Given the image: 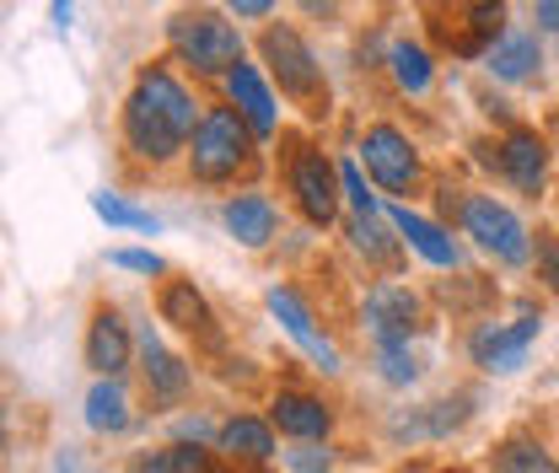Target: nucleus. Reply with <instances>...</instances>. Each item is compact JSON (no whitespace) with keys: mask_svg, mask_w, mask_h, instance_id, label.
I'll return each instance as SVG.
<instances>
[{"mask_svg":"<svg viewBox=\"0 0 559 473\" xmlns=\"http://www.w3.org/2000/svg\"><path fill=\"white\" fill-rule=\"evenodd\" d=\"M205 119V103L189 92V81L167 60H151L135 70L130 92H124V114H119V135L124 151L145 167H167L173 156H189V140Z\"/></svg>","mask_w":559,"mask_h":473,"instance_id":"f257e3e1","label":"nucleus"},{"mask_svg":"<svg viewBox=\"0 0 559 473\" xmlns=\"http://www.w3.org/2000/svg\"><path fill=\"white\" fill-rule=\"evenodd\" d=\"M259 173V135L231 103H205V119L189 140V178L194 184H237Z\"/></svg>","mask_w":559,"mask_h":473,"instance_id":"f03ea898","label":"nucleus"},{"mask_svg":"<svg viewBox=\"0 0 559 473\" xmlns=\"http://www.w3.org/2000/svg\"><path fill=\"white\" fill-rule=\"evenodd\" d=\"M259 60L280 86V97H290L307 119H329V75L318 66L312 44L301 38V27L290 22H264L259 33Z\"/></svg>","mask_w":559,"mask_h":473,"instance_id":"7ed1b4c3","label":"nucleus"},{"mask_svg":"<svg viewBox=\"0 0 559 473\" xmlns=\"http://www.w3.org/2000/svg\"><path fill=\"white\" fill-rule=\"evenodd\" d=\"M167 49L178 55V66H189L194 75L221 81L226 70L242 60V33L215 5H183V11L167 16Z\"/></svg>","mask_w":559,"mask_h":473,"instance_id":"20e7f679","label":"nucleus"},{"mask_svg":"<svg viewBox=\"0 0 559 473\" xmlns=\"http://www.w3.org/2000/svg\"><path fill=\"white\" fill-rule=\"evenodd\" d=\"M436 44L457 60H479L506 38V0H419Z\"/></svg>","mask_w":559,"mask_h":473,"instance_id":"39448f33","label":"nucleus"},{"mask_svg":"<svg viewBox=\"0 0 559 473\" xmlns=\"http://www.w3.org/2000/svg\"><path fill=\"white\" fill-rule=\"evenodd\" d=\"M285 189H290L296 210H301L312 226H334L345 184H340V167L329 162V151H323V145L296 140V135L285 140Z\"/></svg>","mask_w":559,"mask_h":473,"instance_id":"423d86ee","label":"nucleus"},{"mask_svg":"<svg viewBox=\"0 0 559 473\" xmlns=\"http://www.w3.org/2000/svg\"><path fill=\"white\" fill-rule=\"evenodd\" d=\"M457 226L485 248L489 259H500V264H527V259H533L527 226L516 221L511 204H500L495 194H463V200H457Z\"/></svg>","mask_w":559,"mask_h":473,"instance_id":"0eeeda50","label":"nucleus"},{"mask_svg":"<svg viewBox=\"0 0 559 473\" xmlns=\"http://www.w3.org/2000/svg\"><path fill=\"white\" fill-rule=\"evenodd\" d=\"M538 334H544V312L533 301H516V323H479L468 334V360L489 377H511L527 366V350Z\"/></svg>","mask_w":559,"mask_h":473,"instance_id":"6e6552de","label":"nucleus"},{"mask_svg":"<svg viewBox=\"0 0 559 473\" xmlns=\"http://www.w3.org/2000/svg\"><path fill=\"white\" fill-rule=\"evenodd\" d=\"M360 162H366V173L377 178L382 194H415L419 178H425L419 145L399 125H371L360 135Z\"/></svg>","mask_w":559,"mask_h":473,"instance_id":"1a4fd4ad","label":"nucleus"},{"mask_svg":"<svg viewBox=\"0 0 559 473\" xmlns=\"http://www.w3.org/2000/svg\"><path fill=\"white\" fill-rule=\"evenodd\" d=\"M489 167H495L511 189H522V194L538 200L544 184H549V140L538 135V130H527V125H511L506 135L495 140Z\"/></svg>","mask_w":559,"mask_h":473,"instance_id":"9d476101","label":"nucleus"},{"mask_svg":"<svg viewBox=\"0 0 559 473\" xmlns=\"http://www.w3.org/2000/svg\"><path fill=\"white\" fill-rule=\"evenodd\" d=\"M366 329L377 344H409V339L425 329V307L409 285L399 280H382L366 291Z\"/></svg>","mask_w":559,"mask_h":473,"instance_id":"9b49d317","label":"nucleus"},{"mask_svg":"<svg viewBox=\"0 0 559 473\" xmlns=\"http://www.w3.org/2000/svg\"><path fill=\"white\" fill-rule=\"evenodd\" d=\"M221 86H226V103L248 119V130L259 140H275L280 130V103L275 92H270V70L248 66V60H237V66L221 75Z\"/></svg>","mask_w":559,"mask_h":473,"instance_id":"f8f14e48","label":"nucleus"},{"mask_svg":"<svg viewBox=\"0 0 559 473\" xmlns=\"http://www.w3.org/2000/svg\"><path fill=\"white\" fill-rule=\"evenodd\" d=\"M270 312H275L280 329L296 339V344H301V350H307V355H312V360L329 371V377H340V371H345V366H340V350L318 334V323H312L307 301L296 296V285H270Z\"/></svg>","mask_w":559,"mask_h":473,"instance_id":"ddd939ff","label":"nucleus"},{"mask_svg":"<svg viewBox=\"0 0 559 473\" xmlns=\"http://www.w3.org/2000/svg\"><path fill=\"white\" fill-rule=\"evenodd\" d=\"M156 312H162V323H173L178 334L200 339V344H221V334H215V312H210L205 291H200L194 280H162Z\"/></svg>","mask_w":559,"mask_h":473,"instance_id":"4468645a","label":"nucleus"},{"mask_svg":"<svg viewBox=\"0 0 559 473\" xmlns=\"http://www.w3.org/2000/svg\"><path fill=\"white\" fill-rule=\"evenodd\" d=\"M221 226H226V237L231 243H242V248H270L280 232V210L270 194H231V200L221 204Z\"/></svg>","mask_w":559,"mask_h":473,"instance_id":"2eb2a0df","label":"nucleus"},{"mask_svg":"<svg viewBox=\"0 0 559 473\" xmlns=\"http://www.w3.org/2000/svg\"><path fill=\"white\" fill-rule=\"evenodd\" d=\"M130 355H135V339L124 329V318L114 307H97L92 323H86V366L97 377H119L130 366Z\"/></svg>","mask_w":559,"mask_h":473,"instance_id":"dca6fc26","label":"nucleus"},{"mask_svg":"<svg viewBox=\"0 0 559 473\" xmlns=\"http://www.w3.org/2000/svg\"><path fill=\"white\" fill-rule=\"evenodd\" d=\"M388 221H393V232L415 248L425 264H436V270H452L457 264V243H452V232L441 221H425L409 204H388Z\"/></svg>","mask_w":559,"mask_h":473,"instance_id":"f3484780","label":"nucleus"},{"mask_svg":"<svg viewBox=\"0 0 559 473\" xmlns=\"http://www.w3.org/2000/svg\"><path fill=\"white\" fill-rule=\"evenodd\" d=\"M140 377H145V393H151L156 404H178V399L189 393V382H194L189 366H183L173 350H162L151 329L140 334Z\"/></svg>","mask_w":559,"mask_h":473,"instance_id":"a211bd4d","label":"nucleus"},{"mask_svg":"<svg viewBox=\"0 0 559 473\" xmlns=\"http://www.w3.org/2000/svg\"><path fill=\"white\" fill-rule=\"evenodd\" d=\"M270 425H280L296 441H323L329 425H334V409L323 404V399H312V393H280L275 404H270Z\"/></svg>","mask_w":559,"mask_h":473,"instance_id":"6ab92c4d","label":"nucleus"},{"mask_svg":"<svg viewBox=\"0 0 559 473\" xmlns=\"http://www.w3.org/2000/svg\"><path fill=\"white\" fill-rule=\"evenodd\" d=\"M221 452L231 458V463H270L275 458V430H270V419H253V414H231L226 425H221Z\"/></svg>","mask_w":559,"mask_h":473,"instance_id":"aec40b11","label":"nucleus"},{"mask_svg":"<svg viewBox=\"0 0 559 473\" xmlns=\"http://www.w3.org/2000/svg\"><path fill=\"white\" fill-rule=\"evenodd\" d=\"M485 70L495 75V81H533V75L544 70L538 33H506V38L485 55Z\"/></svg>","mask_w":559,"mask_h":473,"instance_id":"412c9836","label":"nucleus"},{"mask_svg":"<svg viewBox=\"0 0 559 473\" xmlns=\"http://www.w3.org/2000/svg\"><path fill=\"white\" fill-rule=\"evenodd\" d=\"M388 70H393V86H399L404 97H425L430 81H436V60H430V49L415 44V38H393V44H388Z\"/></svg>","mask_w":559,"mask_h":473,"instance_id":"4be33fe9","label":"nucleus"},{"mask_svg":"<svg viewBox=\"0 0 559 473\" xmlns=\"http://www.w3.org/2000/svg\"><path fill=\"white\" fill-rule=\"evenodd\" d=\"M86 425H92L97 436L130 430V393L119 388V377H97V382L86 388Z\"/></svg>","mask_w":559,"mask_h":473,"instance_id":"5701e85b","label":"nucleus"},{"mask_svg":"<svg viewBox=\"0 0 559 473\" xmlns=\"http://www.w3.org/2000/svg\"><path fill=\"white\" fill-rule=\"evenodd\" d=\"M399 243H404V237H388L382 210H377V215H349V248H355L360 259H371V264H393V259H399Z\"/></svg>","mask_w":559,"mask_h":473,"instance_id":"b1692460","label":"nucleus"},{"mask_svg":"<svg viewBox=\"0 0 559 473\" xmlns=\"http://www.w3.org/2000/svg\"><path fill=\"white\" fill-rule=\"evenodd\" d=\"M135 473H210V452L200 441H173L135 458Z\"/></svg>","mask_w":559,"mask_h":473,"instance_id":"393cba45","label":"nucleus"},{"mask_svg":"<svg viewBox=\"0 0 559 473\" xmlns=\"http://www.w3.org/2000/svg\"><path fill=\"white\" fill-rule=\"evenodd\" d=\"M489 463H495V473H559L555 458L538 441H527V436H506Z\"/></svg>","mask_w":559,"mask_h":473,"instance_id":"a878e982","label":"nucleus"},{"mask_svg":"<svg viewBox=\"0 0 559 473\" xmlns=\"http://www.w3.org/2000/svg\"><path fill=\"white\" fill-rule=\"evenodd\" d=\"M92 210H97L108 226H124V232H151V237L162 232V221H156L151 210H140V204L119 200V194H108V189H103V194H92Z\"/></svg>","mask_w":559,"mask_h":473,"instance_id":"bb28decb","label":"nucleus"},{"mask_svg":"<svg viewBox=\"0 0 559 473\" xmlns=\"http://www.w3.org/2000/svg\"><path fill=\"white\" fill-rule=\"evenodd\" d=\"M377 371H382V382H393V388H409L419 377V360L409 344H377Z\"/></svg>","mask_w":559,"mask_h":473,"instance_id":"cd10ccee","label":"nucleus"},{"mask_svg":"<svg viewBox=\"0 0 559 473\" xmlns=\"http://www.w3.org/2000/svg\"><path fill=\"white\" fill-rule=\"evenodd\" d=\"M340 184H345V200L355 215H377L382 204H377V194L366 189V178H360V167L355 162H340Z\"/></svg>","mask_w":559,"mask_h":473,"instance_id":"c85d7f7f","label":"nucleus"},{"mask_svg":"<svg viewBox=\"0 0 559 473\" xmlns=\"http://www.w3.org/2000/svg\"><path fill=\"white\" fill-rule=\"evenodd\" d=\"M285 463H290V473H329L334 469V452L318 447V441H301V447L285 452Z\"/></svg>","mask_w":559,"mask_h":473,"instance_id":"c756f323","label":"nucleus"},{"mask_svg":"<svg viewBox=\"0 0 559 473\" xmlns=\"http://www.w3.org/2000/svg\"><path fill=\"white\" fill-rule=\"evenodd\" d=\"M108 264H114V270H130V274H162L167 270V264H162L156 253H145V248H114Z\"/></svg>","mask_w":559,"mask_h":473,"instance_id":"7c9ffc66","label":"nucleus"},{"mask_svg":"<svg viewBox=\"0 0 559 473\" xmlns=\"http://www.w3.org/2000/svg\"><path fill=\"white\" fill-rule=\"evenodd\" d=\"M538 280L559 296V232H538Z\"/></svg>","mask_w":559,"mask_h":473,"instance_id":"2f4dec72","label":"nucleus"},{"mask_svg":"<svg viewBox=\"0 0 559 473\" xmlns=\"http://www.w3.org/2000/svg\"><path fill=\"white\" fill-rule=\"evenodd\" d=\"M280 0H226V11L237 16V22H270L275 16Z\"/></svg>","mask_w":559,"mask_h":473,"instance_id":"473e14b6","label":"nucleus"},{"mask_svg":"<svg viewBox=\"0 0 559 473\" xmlns=\"http://www.w3.org/2000/svg\"><path fill=\"white\" fill-rule=\"evenodd\" d=\"M301 5V16H312V22H334L340 16V0H296Z\"/></svg>","mask_w":559,"mask_h":473,"instance_id":"72a5a7b5","label":"nucleus"},{"mask_svg":"<svg viewBox=\"0 0 559 473\" xmlns=\"http://www.w3.org/2000/svg\"><path fill=\"white\" fill-rule=\"evenodd\" d=\"M538 33H559V0H538Z\"/></svg>","mask_w":559,"mask_h":473,"instance_id":"f704fd0d","label":"nucleus"},{"mask_svg":"<svg viewBox=\"0 0 559 473\" xmlns=\"http://www.w3.org/2000/svg\"><path fill=\"white\" fill-rule=\"evenodd\" d=\"M70 16H75V0H55V5H49V22H55V33H66Z\"/></svg>","mask_w":559,"mask_h":473,"instance_id":"c9c22d12","label":"nucleus"},{"mask_svg":"<svg viewBox=\"0 0 559 473\" xmlns=\"http://www.w3.org/2000/svg\"><path fill=\"white\" fill-rule=\"evenodd\" d=\"M447 473H468V469H447Z\"/></svg>","mask_w":559,"mask_h":473,"instance_id":"e433bc0d","label":"nucleus"}]
</instances>
